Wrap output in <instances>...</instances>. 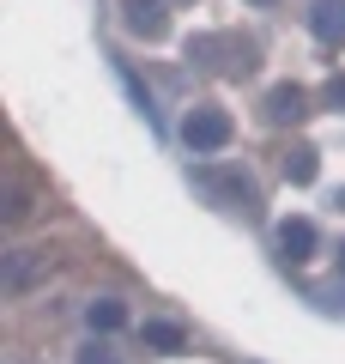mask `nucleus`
I'll use <instances>...</instances> for the list:
<instances>
[{
    "mask_svg": "<svg viewBox=\"0 0 345 364\" xmlns=\"http://www.w3.org/2000/svg\"><path fill=\"white\" fill-rule=\"evenodd\" d=\"M230 140H236V122H230V109H218V104H194L188 116H182V146H188L194 158L224 152Z\"/></svg>",
    "mask_w": 345,
    "mask_h": 364,
    "instance_id": "nucleus-1",
    "label": "nucleus"
},
{
    "mask_svg": "<svg viewBox=\"0 0 345 364\" xmlns=\"http://www.w3.org/2000/svg\"><path fill=\"white\" fill-rule=\"evenodd\" d=\"M309 31H315V43H327V49H345V0H315V6H309Z\"/></svg>",
    "mask_w": 345,
    "mask_h": 364,
    "instance_id": "nucleus-2",
    "label": "nucleus"
},
{
    "mask_svg": "<svg viewBox=\"0 0 345 364\" xmlns=\"http://www.w3.org/2000/svg\"><path fill=\"white\" fill-rule=\"evenodd\" d=\"M315 243H321V237H315V225H309V219H285L279 225V255L291 261V267L315 261Z\"/></svg>",
    "mask_w": 345,
    "mask_h": 364,
    "instance_id": "nucleus-3",
    "label": "nucleus"
},
{
    "mask_svg": "<svg viewBox=\"0 0 345 364\" xmlns=\"http://www.w3.org/2000/svg\"><path fill=\"white\" fill-rule=\"evenodd\" d=\"M128 31H133V37H146V43H158L170 31L164 0H128Z\"/></svg>",
    "mask_w": 345,
    "mask_h": 364,
    "instance_id": "nucleus-4",
    "label": "nucleus"
},
{
    "mask_svg": "<svg viewBox=\"0 0 345 364\" xmlns=\"http://www.w3.org/2000/svg\"><path fill=\"white\" fill-rule=\"evenodd\" d=\"M309 116V91L303 85H273L267 91V122H303Z\"/></svg>",
    "mask_w": 345,
    "mask_h": 364,
    "instance_id": "nucleus-5",
    "label": "nucleus"
},
{
    "mask_svg": "<svg viewBox=\"0 0 345 364\" xmlns=\"http://www.w3.org/2000/svg\"><path fill=\"white\" fill-rule=\"evenodd\" d=\"M85 322L97 328V334H115V328L128 322V310H121V298H91L85 304Z\"/></svg>",
    "mask_w": 345,
    "mask_h": 364,
    "instance_id": "nucleus-6",
    "label": "nucleus"
},
{
    "mask_svg": "<svg viewBox=\"0 0 345 364\" xmlns=\"http://www.w3.org/2000/svg\"><path fill=\"white\" fill-rule=\"evenodd\" d=\"M140 340H146V346H158V352H182V346H188L182 322H146V328H140Z\"/></svg>",
    "mask_w": 345,
    "mask_h": 364,
    "instance_id": "nucleus-7",
    "label": "nucleus"
},
{
    "mask_svg": "<svg viewBox=\"0 0 345 364\" xmlns=\"http://www.w3.org/2000/svg\"><path fill=\"white\" fill-rule=\"evenodd\" d=\"M206 182V188H212V195H230V200H243V207H255V182H248V176H200Z\"/></svg>",
    "mask_w": 345,
    "mask_h": 364,
    "instance_id": "nucleus-8",
    "label": "nucleus"
},
{
    "mask_svg": "<svg viewBox=\"0 0 345 364\" xmlns=\"http://www.w3.org/2000/svg\"><path fill=\"white\" fill-rule=\"evenodd\" d=\"M285 176H291V182H315V152H309V146H297V152L285 158Z\"/></svg>",
    "mask_w": 345,
    "mask_h": 364,
    "instance_id": "nucleus-9",
    "label": "nucleus"
},
{
    "mask_svg": "<svg viewBox=\"0 0 345 364\" xmlns=\"http://www.w3.org/2000/svg\"><path fill=\"white\" fill-rule=\"evenodd\" d=\"M79 364H121V358H115V352H109V346H103V340H91V346H85V352H79Z\"/></svg>",
    "mask_w": 345,
    "mask_h": 364,
    "instance_id": "nucleus-10",
    "label": "nucleus"
},
{
    "mask_svg": "<svg viewBox=\"0 0 345 364\" xmlns=\"http://www.w3.org/2000/svg\"><path fill=\"white\" fill-rule=\"evenodd\" d=\"M321 97H327L333 109H345V79H327V91H321Z\"/></svg>",
    "mask_w": 345,
    "mask_h": 364,
    "instance_id": "nucleus-11",
    "label": "nucleus"
},
{
    "mask_svg": "<svg viewBox=\"0 0 345 364\" xmlns=\"http://www.w3.org/2000/svg\"><path fill=\"white\" fill-rule=\"evenodd\" d=\"M255 6H273V0H255Z\"/></svg>",
    "mask_w": 345,
    "mask_h": 364,
    "instance_id": "nucleus-12",
    "label": "nucleus"
}]
</instances>
